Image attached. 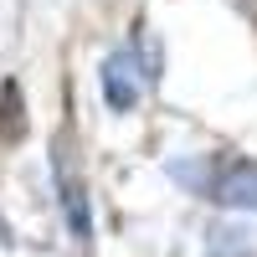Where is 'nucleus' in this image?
I'll list each match as a JSON object with an SVG mask.
<instances>
[{"label": "nucleus", "mask_w": 257, "mask_h": 257, "mask_svg": "<svg viewBox=\"0 0 257 257\" xmlns=\"http://www.w3.org/2000/svg\"><path fill=\"white\" fill-rule=\"evenodd\" d=\"M170 180H180L190 196H201L211 206L257 211V165H247V160H221V155L175 160L170 165Z\"/></svg>", "instance_id": "obj_1"}, {"label": "nucleus", "mask_w": 257, "mask_h": 257, "mask_svg": "<svg viewBox=\"0 0 257 257\" xmlns=\"http://www.w3.org/2000/svg\"><path fill=\"white\" fill-rule=\"evenodd\" d=\"M155 52H149V36H139L134 47H118V52H108L103 57V103H108L113 113H128L134 103L144 98V88H149V77H155Z\"/></svg>", "instance_id": "obj_2"}, {"label": "nucleus", "mask_w": 257, "mask_h": 257, "mask_svg": "<svg viewBox=\"0 0 257 257\" xmlns=\"http://www.w3.org/2000/svg\"><path fill=\"white\" fill-rule=\"evenodd\" d=\"M52 180H57V201H62V216H67V231L77 247H93V206H88V180L72 160V134L62 128L52 139Z\"/></svg>", "instance_id": "obj_3"}, {"label": "nucleus", "mask_w": 257, "mask_h": 257, "mask_svg": "<svg viewBox=\"0 0 257 257\" xmlns=\"http://www.w3.org/2000/svg\"><path fill=\"white\" fill-rule=\"evenodd\" d=\"M26 139V93H21V82L6 77L0 82V144H21Z\"/></svg>", "instance_id": "obj_4"}, {"label": "nucleus", "mask_w": 257, "mask_h": 257, "mask_svg": "<svg viewBox=\"0 0 257 257\" xmlns=\"http://www.w3.org/2000/svg\"><path fill=\"white\" fill-rule=\"evenodd\" d=\"M0 247H16V237H11V221L0 216Z\"/></svg>", "instance_id": "obj_5"}]
</instances>
